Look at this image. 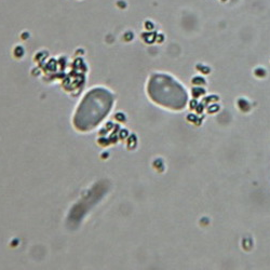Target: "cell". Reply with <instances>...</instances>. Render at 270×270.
Instances as JSON below:
<instances>
[{
  "mask_svg": "<svg viewBox=\"0 0 270 270\" xmlns=\"http://www.w3.org/2000/svg\"><path fill=\"white\" fill-rule=\"evenodd\" d=\"M95 92L88 94L77 111L75 126L79 130L92 129L104 118L111 106L112 99L107 92Z\"/></svg>",
  "mask_w": 270,
  "mask_h": 270,
  "instance_id": "1",
  "label": "cell"
}]
</instances>
